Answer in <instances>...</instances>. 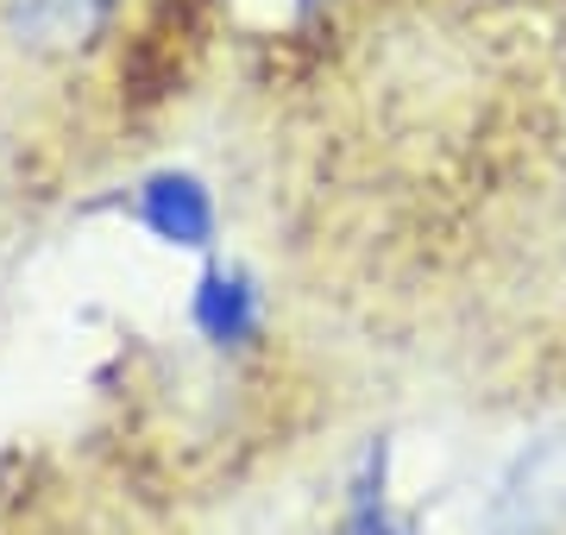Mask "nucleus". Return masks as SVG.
Listing matches in <instances>:
<instances>
[{
	"mask_svg": "<svg viewBox=\"0 0 566 535\" xmlns=\"http://www.w3.org/2000/svg\"><path fill=\"white\" fill-rule=\"evenodd\" d=\"M346 535H416V529H409V523H390L385 492L359 485V492H353V516H346Z\"/></svg>",
	"mask_w": 566,
	"mask_h": 535,
	"instance_id": "5",
	"label": "nucleus"
},
{
	"mask_svg": "<svg viewBox=\"0 0 566 535\" xmlns=\"http://www.w3.org/2000/svg\"><path fill=\"white\" fill-rule=\"evenodd\" d=\"M566 529V429L528 441L504 466L485 504V535H560Z\"/></svg>",
	"mask_w": 566,
	"mask_h": 535,
	"instance_id": "1",
	"label": "nucleus"
},
{
	"mask_svg": "<svg viewBox=\"0 0 566 535\" xmlns=\"http://www.w3.org/2000/svg\"><path fill=\"white\" fill-rule=\"evenodd\" d=\"M189 315H196L202 340H214V347H245V340L259 334V322H264L259 290H252L245 271H208L202 284H196Z\"/></svg>",
	"mask_w": 566,
	"mask_h": 535,
	"instance_id": "4",
	"label": "nucleus"
},
{
	"mask_svg": "<svg viewBox=\"0 0 566 535\" xmlns=\"http://www.w3.org/2000/svg\"><path fill=\"white\" fill-rule=\"evenodd\" d=\"M114 7L120 0H7V32L39 57H63L95 39Z\"/></svg>",
	"mask_w": 566,
	"mask_h": 535,
	"instance_id": "2",
	"label": "nucleus"
},
{
	"mask_svg": "<svg viewBox=\"0 0 566 535\" xmlns=\"http://www.w3.org/2000/svg\"><path fill=\"white\" fill-rule=\"evenodd\" d=\"M139 221L158 233L164 246H208L214 240V196H208L202 177L189 170H158L151 183L139 189Z\"/></svg>",
	"mask_w": 566,
	"mask_h": 535,
	"instance_id": "3",
	"label": "nucleus"
}]
</instances>
